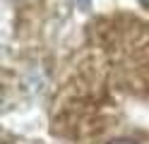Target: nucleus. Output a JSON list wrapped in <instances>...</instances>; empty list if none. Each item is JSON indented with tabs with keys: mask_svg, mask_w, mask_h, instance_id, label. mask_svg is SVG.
<instances>
[{
	"mask_svg": "<svg viewBox=\"0 0 149 144\" xmlns=\"http://www.w3.org/2000/svg\"><path fill=\"white\" fill-rule=\"evenodd\" d=\"M113 144H132V142H125V139H120V142H113Z\"/></svg>",
	"mask_w": 149,
	"mask_h": 144,
	"instance_id": "f257e3e1",
	"label": "nucleus"
},
{
	"mask_svg": "<svg viewBox=\"0 0 149 144\" xmlns=\"http://www.w3.org/2000/svg\"><path fill=\"white\" fill-rule=\"evenodd\" d=\"M142 3H149V0H142Z\"/></svg>",
	"mask_w": 149,
	"mask_h": 144,
	"instance_id": "f03ea898",
	"label": "nucleus"
}]
</instances>
